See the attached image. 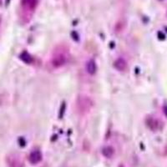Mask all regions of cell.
<instances>
[{"mask_svg":"<svg viewBox=\"0 0 167 167\" xmlns=\"http://www.w3.org/2000/svg\"><path fill=\"white\" fill-rule=\"evenodd\" d=\"M67 59H68V55L65 54V52L59 51V52H56L53 55L52 59H51V64L54 67L59 68L66 64Z\"/></svg>","mask_w":167,"mask_h":167,"instance_id":"1","label":"cell"},{"mask_svg":"<svg viewBox=\"0 0 167 167\" xmlns=\"http://www.w3.org/2000/svg\"><path fill=\"white\" fill-rule=\"evenodd\" d=\"M42 160V154L38 150H33L30 155H29V161L31 162L32 164L35 165L39 163Z\"/></svg>","mask_w":167,"mask_h":167,"instance_id":"2","label":"cell"},{"mask_svg":"<svg viewBox=\"0 0 167 167\" xmlns=\"http://www.w3.org/2000/svg\"><path fill=\"white\" fill-rule=\"evenodd\" d=\"M22 5L28 10H34L37 6V0H22Z\"/></svg>","mask_w":167,"mask_h":167,"instance_id":"3","label":"cell"},{"mask_svg":"<svg viewBox=\"0 0 167 167\" xmlns=\"http://www.w3.org/2000/svg\"><path fill=\"white\" fill-rule=\"evenodd\" d=\"M96 69H97L96 64L94 62L93 60H90L89 62L88 63V64H87V71H88L89 74H94L96 72Z\"/></svg>","mask_w":167,"mask_h":167,"instance_id":"4","label":"cell"},{"mask_svg":"<svg viewBox=\"0 0 167 167\" xmlns=\"http://www.w3.org/2000/svg\"><path fill=\"white\" fill-rule=\"evenodd\" d=\"M115 67L117 69L120 70V71H123L125 67H126V64L123 59H119L116 63H115Z\"/></svg>","mask_w":167,"mask_h":167,"instance_id":"5","label":"cell"},{"mask_svg":"<svg viewBox=\"0 0 167 167\" xmlns=\"http://www.w3.org/2000/svg\"><path fill=\"white\" fill-rule=\"evenodd\" d=\"M113 152H114V150H113V149H112L111 147H105V148L104 149V150H103L104 155H105V156L108 157V158H110V156H112Z\"/></svg>","mask_w":167,"mask_h":167,"instance_id":"6","label":"cell"},{"mask_svg":"<svg viewBox=\"0 0 167 167\" xmlns=\"http://www.w3.org/2000/svg\"><path fill=\"white\" fill-rule=\"evenodd\" d=\"M119 167H124V166H122V165H121V166H119Z\"/></svg>","mask_w":167,"mask_h":167,"instance_id":"7","label":"cell"}]
</instances>
